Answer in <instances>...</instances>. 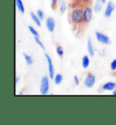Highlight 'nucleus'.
<instances>
[{"label": "nucleus", "instance_id": "2", "mask_svg": "<svg viewBox=\"0 0 116 125\" xmlns=\"http://www.w3.org/2000/svg\"><path fill=\"white\" fill-rule=\"evenodd\" d=\"M49 93V77L43 76L40 83V94L42 95H46Z\"/></svg>", "mask_w": 116, "mask_h": 125}, {"label": "nucleus", "instance_id": "24", "mask_svg": "<svg viewBox=\"0 0 116 125\" xmlns=\"http://www.w3.org/2000/svg\"><path fill=\"white\" fill-rule=\"evenodd\" d=\"M36 15L39 16V18H40L41 20H43V19L44 18V14L41 9H38L37 11H36Z\"/></svg>", "mask_w": 116, "mask_h": 125}, {"label": "nucleus", "instance_id": "22", "mask_svg": "<svg viewBox=\"0 0 116 125\" xmlns=\"http://www.w3.org/2000/svg\"><path fill=\"white\" fill-rule=\"evenodd\" d=\"M110 69H111V71H112V73L116 72V59H113V61L111 62Z\"/></svg>", "mask_w": 116, "mask_h": 125}, {"label": "nucleus", "instance_id": "14", "mask_svg": "<svg viewBox=\"0 0 116 125\" xmlns=\"http://www.w3.org/2000/svg\"><path fill=\"white\" fill-rule=\"evenodd\" d=\"M90 65V57L88 55H84L82 58V66L83 68L86 69L87 67H89Z\"/></svg>", "mask_w": 116, "mask_h": 125}, {"label": "nucleus", "instance_id": "15", "mask_svg": "<svg viewBox=\"0 0 116 125\" xmlns=\"http://www.w3.org/2000/svg\"><path fill=\"white\" fill-rule=\"evenodd\" d=\"M30 16H31L32 20L36 24L37 26H41V19L39 18V16L36 14H35L34 12H31L30 13Z\"/></svg>", "mask_w": 116, "mask_h": 125}, {"label": "nucleus", "instance_id": "4", "mask_svg": "<svg viewBox=\"0 0 116 125\" xmlns=\"http://www.w3.org/2000/svg\"><path fill=\"white\" fill-rule=\"evenodd\" d=\"M95 36H96V39L99 43L103 44H106V45H110L112 44V42H111V39L110 37L106 35V34H103V33H101V32H96L95 33Z\"/></svg>", "mask_w": 116, "mask_h": 125}, {"label": "nucleus", "instance_id": "23", "mask_svg": "<svg viewBox=\"0 0 116 125\" xmlns=\"http://www.w3.org/2000/svg\"><path fill=\"white\" fill-rule=\"evenodd\" d=\"M57 5H58V0H51V7L53 8V10L56 9Z\"/></svg>", "mask_w": 116, "mask_h": 125}, {"label": "nucleus", "instance_id": "26", "mask_svg": "<svg viewBox=\"0 0 116 125\" xmlns=\"http://www.w3.org/2000/svg\"><path fill=\"white\" fill-rule=\"evenodd\" d=\"M19 80H20V77H19V76H17V75H16V84H17V83H18Z\"/></svg>", "mask_w": 116, "mask_h": 125}, {"label": "nucleus", "instance_id": "10", "mask_svg": "<svg viewBox=\"0 0 116 125\" xmlns=\"http://www.w3.org/2000/svg\"><path fill=\"white\" fill-rule=\"evenodd\" d=\"M116 88V83L114 82H107L101 86V90L103 91H113Z\"/></svg>", "mask_w": 116, "mask_h": 125}, {"label": "nucleus", "instance_id": "18", "mask_svg": "<svg viewBox=\"0 0 116 125\" xmlns=\"http://www.w3.org/2000/svg\"><path fill=\"white\" fill-rule=\"evenodd\" d=\"M24 57H25V62L28 64V65H32V64H34V59H33V57L31 55H28L27 53H24Z\"/></svg>", "mask_w": 116, "mask_h": 125}, {"label": "nucleus", "instance_id": "17", "mask_svg": "<svg viewBox=\"0 0 116 125\" xmlns=\"http://www.w3.org/2000/svg\"><path fill=\"white\" fill-rule=\"evenodd\" d=\"M63 75L61 74V73H57V74L54 75V77H53V81H54V83L56 85H59L62 83V82H63Z\"/></svg>", "mask_w": 116, "mask_h": 125}, {"label": "nucleus", "instance_id": "7", "mask_svg": "<svg viewBox=\"0 0 116 125\" xmlns=\"http://www.w3.org/2000/svg\"><path fill=\"white\" fill-rule=\"evenodd\" d=\"M44 56H45V58H46L47 64H48V74H49V78L53 79V77H54V75L55 74H54V69H53L52 59H51V57L49 56L48 53H44Z\"/></svg>", "mask_w": 116, "mask_h": 125}, {"label": "nucleus", "instance_id": "27", "mask_svg": "<svg viewBox=\"0 0 116 125\" xmlns=\"http://www.w3.org/2000/svg\"><path fill=\"white\" fill-rule=\"evenodd\" d=\"M113 95H114V96H116V88L114 89L113 91Z\"/></svg>", "mask_w": 116, "mask_h": 125}, {"label": "nucleus", "instance_id": "13", "mask_svg": "<svg viewBox=\"0 0 116 125\" xmlns=\"http://www.w3.org/2000/svg\"><path fill=\"white\" fill-rule=\"evenodd\" d=\"M16 6L19 12L22 13V14H25V6H24V4H23L22 0H16Z\"/></svg>", "mask_w": 116, "mask_h": 125}, {"label": "nucleus", "instance_id": "20", "mask_svg": "<svg viewBox=\"0 0 116 125\" xmlns=\"http://www.w3.org/2000/svg\"><path fill=\"white\" fill-rule=\"evenodd\" d=\"M28 29H29V31H30V33H31L34 36H36V37H40V35H39V34H38V32L35 30L33 26H31V25H29L28 26Z\"/></svg>", "mask_w": 116, "mask_h": 125}, {"label": "nucleus", "instance_id": "9", "mask_svg": "<svg viewBox=\"0 0 116 125\" xmlns=\"http://www.w3.org/2000/svg\"><path fill=\"white\" fill-rule=\"evenodd\" d=\"M45 25H46L47 30L50 32V33H53L54 31V28H55V22H54V19L53 17H47L46 20H45Z\"/></svg>", "mask_w": 116, "mask_h": 125}, {"label": "nucleus", "instance_id": "1", "mask_svg": "<svg viewBox=\"0 0 116 125\" xmlns=\"http://www.w3.org/2000/svg\"><path fill=\"white\" fill-rule=\"evenodd\" d=\"M69 22L73 27V30L75 33H84L86 25L84 24V7L74 6L70 7L69 11Z\"/></svg>", "mask_w": 116, "mask_h": 125}, {"label": "nucleus", "instance_id": "25", "mask_svg": "<svg viewBox=\"0 0 116 125\" xmlns=\"http://www.w3.org/2000/svg\"><path fill=\"white\" fill-rule=\"evenodd\" d=\"M74 83H75V85L80 84V80H79V78H78V76H77V75H74Z\"/></svg>", "mask_w": 116, "mask_h": 125}, {"label": "nucleus", "instance_id": "5", "mask_svg": "<svg viewBox=\"0 0 116 125\" xmlns=\"http://www.w3.org/2000/svg\"><path fill=\"white\" fill-rule=\"evenodd\" d=\"M95 81H96V78H95V75L93 73L89 72L87 73V75L85 77L84 80V86L87 88H93L95 84Z\"/></svg>", "mask_w": 116, "mask_h": 125}, {"label": "nucleus", "instance_id": "6", "mask_svg": "<svg viewBox=\"0 0 116 125\" xmlns=\"http://www.w3.org/2000/svg\"><path fill=\"white\" fill-rule=\"evenodd\" d=\"M70 7L81 6L84 8L86 6H91L92 0H70Z\"/></svg>", "mask_w": 116, "mask_h": 125}, {"label": "nucleus", "instance_id": "19", "mask_svg": "<svg viewBox=\"0 0 116 125\" xmlns=\"http://www.w3.org/2000/svg\"><path fill=\"white\" fill-rule=\"evenodd\" d=\"M59 9H60V13L63 15V14H64L65 13V10H66V4L64 1H61V4H60V7H59Z\"/></svg>", "mask_w": 116, "mask_h": 125}, {"label": "nucleus", "instance_id": "16", "mask_svg": "<svg viewBox=\"0 0 116 125\" xmlns=\"http://www.w3.org/2000/svg\"><path fill=\"white\" fill-rule=\"evenodd\" d=\"M55 50H56L57 55H58L60 58H63L64 52H63V48L62 47V45L59 44H55Z\"/></svg>", "mask_w": 116, "mask_h": 125}, {"label": "nucleus", "instance_id": "11", "mask_svg": "<svg viewBox=\"0 0 116 125\" xmlns=\"http://www.w3.org/2000/svg\"><path fill=\"white\" fill-rule=\"evenodd\" d=\"M106 3V0H96V2L94 4V12L99 13L101 9L103 8V6Z\"/></svg>", "mask_w": 116, "mask_h": 125}, {"label": "nucleus", "instance_id": "12", "mask_svg": "<svg viewBox=\"0 0 116 125\" xmlns=\"http://www.w3.org/2000/svg\"><path fill=\"white\" fill-rule=\"evenodd\" d=\"M87 51L90 56L91 57L94 56V45H93V43H92L91 38H88L87 40Z\"/></svg>", "mask_w": 116, "mask_h": 125}, {"label": "nucleus", "instance_id": "3", "mask_svg": "<svg viewBox=\"0 0 116 125\" xmlns=\"http://www.w3.org/2000/svg\"><path fill=\"white\" fill-rule=\"evenodd\" d=\"M92 6V5H91ZM91 6H86L84 8V24L86 26L89 25L93 18V8Z\"/></svg>", "mask_w": 116, "mask_h": 125}, {"label": "nucleus", "instance_id": "8", "mask_svg": "<svg viewBox=\"0 0 116 125\" xmlns=\"http://www.w3.org/2000/svg\"><path fill=\"white\" fill-rule=\"evenodd\" d=\"M115 7L116 6L113 2H112V1L108 2L106 5V8L104 10V16L107 17V18L110 17L112 16V14H113V12L114 11V9H115Z\"/></svg>", "mask_w": 116, "mask_h": 125}, {"label": "nucleus", "instance_id": "21", "mask_svg": "<svg viewBox=\"0 0 116 125\" xmlns=\"http://www.w3.org/2000/svg\"><path fill=\"white\" fill-rule=\"evenodd\" d=\"M35 42L36 43V44H38V45H39V46L42 48V49L45 50V47H44V44L42 43V41L40 40V37H36V36H35Z\"/></svg>", "mask_w": 116, "mask_h": 125}]
</instances>
